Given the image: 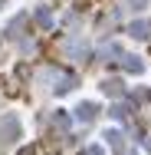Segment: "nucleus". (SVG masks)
Returning <instances> with one entry per match:
<instances>
[{
  "label": "nucleus",
  "mask_w": 151,
  "mask_h": 155,
  "mask_svg": "<svg viewBox=\"0 0 151 155\" xmlns=\"http://www.w3.org/2000/svg\"><path fill=\"white\" fill-rule=\"evenodd\" d=\"M102 89H105V96H121V83L118 79H105Z\"/></svg>",
  "instance_id": "obj_5"
},
{
  "label": "nucleus",
  "mask_w": 151,
  "mask_h": 155,
  "mask_svg": "<svg viewBox=\"0 0 151 155\" xmlns=\"http://www.w3.org/2000/svg\"><path fill=\"white\" fill-rule=\"evenodd\" d=\"M76 119H79V122H92V119H95V102H82V106L76 109Z\"/></svg>",
  "instance_id": "obj_1"
},
{
  "label": "nucleus",
  "mask_w": 151,
  "mask_h": 155,
  "mask_svg": "<svg viewBox=\"0 0 151 155\" xmlns=\"http://www.w3.org/2000/svg\"><path fill=\"white\" fill-rule=\"evenodd\" d=\"M145 3H148V0H131V7H145Z\"/></svg>",
  "instance_id": "obj_9"
},
{
  "label": "nucleus",
  "mask_w": 151,
  "mask_h": 155,
  "mask_svg": "<svg viewBox=\"0 0 151 155\" xmlns=\"http://www.w3.org/2000/svg\"><path fill=\"white\" fill-rule=\"evenodd\" d=\"M20 155H33V149H23V152H20Z\"/></svg>",
  "instance_id": "obj_10"
},
{
  "label": "nucleus",
  "mask_w": 151,
  "mask_h": 155,
  "mask_svg": "<svg viewBox=\"0 0 151 155\" xmlns=\"http://www.w3.org/2000/svg\"><path fill=\"white\" fill-rule=\"evenodd\" d=\"M121 66H125L128 73H141V69H145V63L138 60V56H128V53L121 56Z\"/></svg>",
  "instance_id": "obj_3"
},
{
  "label": "nucleus",
  "mask_w": 151,
  "mask_h": 155,
  "mask_svg": "<svg viewBox=\"0 0 151 155\" xmlns=\"http://www.w3.org/2000/svg\"><path fill=\"white\" fill-rule=\"evenodd\" d=\"M86 155H105V152H102V149L95 145V149H89V152H86Z\"/></svg>",
  "instance_id": "obj_8"
},
{
  "label": "nucleus",
  "mask_w": 151,
  "mask_h": 155,
  "mask_svg": "<svg viewBox=\"0 0 151 155\" xmlns=\"http://www.w3.org/2000/svg\"><path fill=\"white\" fill-rule=\"evenodd\" d=\"M69 89H72V76H62L59 86H56V93H69Z\"/></svg>",
  "instance_id": "obj_7"
},
{
  "label": "nucleus",
  "mask_w": 151,
  "mask_h": 155,
  "mask_svg": "<svg viewBox=\"0 0 151 155\" xmlns=\"http://www.w3.org/2000/svg\"><path fill=\"white\" fill-rule=\"evenodd\" d=\"M105 139H109V145H112L115 152H121V132H118V129H109V132H105Z\"/></svg>",
  "instance_id": "obj_4"
},
{
  "label": "nucleus",
  "mask_w": 151,
  "mask_h": 155,
  "mask_svg": "<svg viewBox=\"0 0 151 155\" xmlns=\"http://www.w3.org/2000/svg\"><path fill=\"white\" fill-rule=\"evenodd\" d=\"M131 36H135V40H148V36H151V23H148V20L131 23Z\"/></svg>",
  "instance_id": "obj_2"
},
{
  "label": "nucleus",
  "mask_w": 151,
  "mask_h": 155,
  "mask_svg": "<svg viewBox=\"0 0 151 155\" xmlns=\"http://www.w3.org/2000/svg\"><path fill=\"white\" fill-rule=\"evenodd\" d=\"M36 23H39V27H53V13H49L46 7H43V10H36Z\"/></svg>",
  "instance_id": "obj_6"
}]
</instances>
